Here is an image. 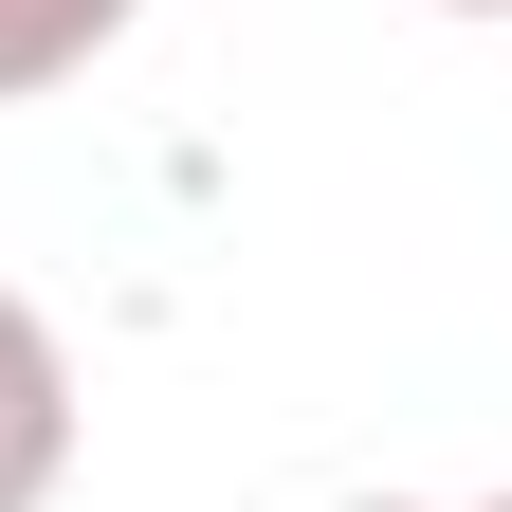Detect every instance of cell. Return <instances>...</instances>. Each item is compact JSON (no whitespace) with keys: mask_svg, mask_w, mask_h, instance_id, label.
I'll use <instances>...</instances> for the list:
<instances>
[{"mask_svg":"<svg viewBox=\"0 0 512 512\" xmlns=\"http://www.w3.org/2000/svg\"><path fill=\"white\" fill-rule=\"evenodd\" d=\"M147 19V0H0V110H37V92H74L92 55Z\"/></svg>","mask_w":512,"mask_h":512,"instance_id":"cell-2","label":"cell"},{"mask_svg":"<svg viewBox=\"0 0 512 512\" xmlns=\"http://www.w3.org/2000/svg\"><path fill=\"white\" fill-rule=\"evenodd\" d=\"M55 476H74V348L37 293H0V512H55Z\"/></svg>","mask_w":512,"mask_h":512,"instance_id":"cell-1","label":"cell"},{"mask_svg":"<svg viewBox=\"0 0 512 512\" xmlns=\"http://www.w3.org/2000/svg\"><path fill=\"white\" fill-rule=\"evenodd\" d=\"M476 512H512V494H476Z\"/></svg>","mask_w":512,"mask_h":512,"instance_id":"cell-5","label":"cell"},{"mask_svg":"<svg viewBox=\"0 0 512 512\" xmlns=\"http://www.w3.org/2000/svg\"><path fill=\"white\" fill-rule=\"evenodd\" d=\"M439 19H512V0H439Z\"/></svg>","mask_w":512,"mask_h":512,"instance_id":"cell-3","label":"cell"},{"mask_svg":"<svg viewBox=\"0 0 512 512\" xmlns=\"http://www.w3.org/2000/svg\"><path fill=\"white\" fill-rule=\"evenodd\" d=\"M348 512H421V494H348Z\"/></svg>","mask_w":512,"mask_h":512,"instance_id":"cell-4","label":"cell"}]
</instances>
